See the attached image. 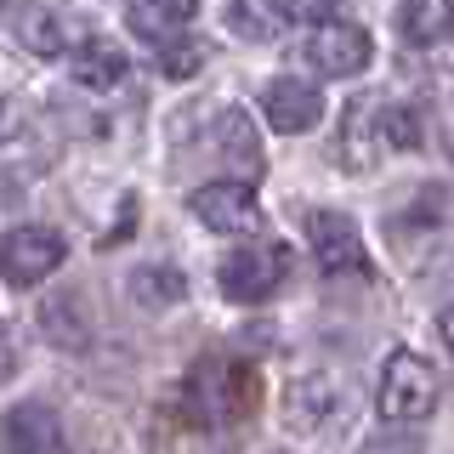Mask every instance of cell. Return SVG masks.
<instances>
[{
  "instance_id": "obj_16",
  "label": "cell",
  "mask_w": 454,
  "mask_h": 454,
  "mask_svg": "<svg viewBox=\"0 0 454 454\" xmlns=\"http://www.w3.org/2000/svg\"><path fill=\"white\" fill-rule=\"evenodd\" d=\"M40 330H46L51 347H68V352H80L85 340H91V330H85V318H80V301H74V295H57V301L40 307Z\"/></svg>"
},
{
  "instance_id": "obj_19",
  "label": "cell",
  "mask_w": 454,
  "mask_h": 454,
  "mask_svg": "<svg viewBox=\"0 0 454 454\" xmlns=\"http://www.w3.org/2000/svg\"><path fill=\"white\" fill-rule=\"evenodd\" d=\"M380 137H387L392 148H415L420 142V114L415 108H387L380 114Z\"/></svg>"
},
{
  "instance_id": "obj_9",
  "label": "cell",
  "mask_w": 454,
  "mask_h": 454,
  "mask_svg": "<svg viewBox=\"0 0 454 454\" xmlns=\"http://www.w3.org/2000/svg\"><path fill=\"white\" fill-rule=\"evenodd\" d=\"M205 153H210V160H222V165H233L239 176H255V170H262L255 125H250L239 108H222L216 120H210V131H205Z\"/></svg>"
},
{
  "instance_id": "obj_12",
  "label": "cell",
  "mask_w": 454,
  "mask_h": 454,
  "mask_svg": "<svg viewBox=\"0 0 454 454\" xmlns=\"http://www.w3.org/2000/svg\"><path fill=\"white\" fill-rule=\"evenodd\" d=\"M68 74H74L85 91H114L125 80V51L108 46V40H85V46L68 51Z\"/></svg>"
},
{
  "instance_id": "obj_6",
  "label": "cell",
  "mask_w": 454,
  "mask_h": 454,
  "mask_svg": "<svg viewBox=\"0 0 454 454\" xmlns=\"http://www.w3.org/2000/svg\"><path fill=\"white\" fill-rule=\"evenodd\" d=\"M307 239H312V255H318L324 273H369V250H364L352 216H340V210H312Z\"/></svg>"
},
{
  "instance_id": "obj_20",
  "label": "cell",
  "mask_w": 454,
  "mask_h": 454,
  "mask_svg": "<svg viewBox=\"0 0 454 454\" xmlns=\"http://www.w3.org/2000/svg\"><path fill=\"white\" fill-rule=\"evenodd\" d=\"M23 199V176L18 170H0V205H18Z\"/></svg>"
},
{
  "instance_id": "obj_1",
  "label": "cell",
  "mask_w": 454,
  "mask_h": 454,
  "mask_svg": "<svg viewBox=\"0 0 454 454\" xmlns=\"http://www.w3.org/2000/svg\"><path fill=\"white\" fill-rule=\"evenodd\" d=\"M255 403H262V380L245 364L227 358H199L182 380V420L188 426H233L250 420Z\"/></svg>"
},
{
  "instance_id": "obj_22",
  "label": "cell",
  "mask_w": 454,
  "mask_h": 454,
  "mask_svg": "<svg viewBox=\"0 0 454 454\" xmlns=\"http://www.w3.org/2000/svg\"><path fill=\"white\" fill-rule=\"evenodd\" d=\"M0 125H6V108H0Z\"/></svg>"
},
{
  "instance_id": "obj_14",
  "label": "cell",
  "mask_w": 454,
  "mask_h": 454,
  "mask_svg": "<svg viewBox=\"0 0 454 454\" xmlns=\"http://www.w3.org/2000/svg\"><path fill=\"white\" fill-rule=\"evenodd\" d=\"M12 35H18V46L35 51V57L63 51V23L51 18V6H18L12 12Z\"/></svg>"
},
{
  "instance_id": "obj_10",
  "label": "cell",
  "mask_w": 454,
  "mask_h": 454,
  "mask_svg": "<svg viewBox=\"0 0 454 454\" xmlns=\"http://www.w3.org/2000/svg\"><path fill=\"white\" fill-rule=\"evenodd\" d=\"M0 443L18 454H51V449H63V426H57L46 403H18L0 420Z\"/></svg>"
},
{
  "instance_id": "obj_17",
  "label": "cell",
  "mask_w": 454,
  "mask_h": 454,
  "mask_svg": "<svg viewBox=\"0 0 454 454\" xmlns=\"http://www.w3.org/2000/svg\"><path fill=\"white\" fill-rule=\"evenodd\" d=\"M182 295H188V278L176 267H142L131 278V301H142V307H176Z\"/></svg>"
},
{
  "instance_id": "obj_3",
  "label": "cell",
  "mask_w": 454,
  "mask_h": 454,
  "mask_svg": "<svg viewBox=\"0 0 454 454\" xmlns=\"http://www.w3.org/2000/svg\"><path fill=\"white\" fill-rule=\"evenodd\" d=\"M284 273H290V255H284V245H239L222 255L216 278H222V295L227 301H245V307H262L267 295H278Z\"/></svg>"
},
{
  "instance_id": "obj_2",
  "label": "cell",
  "mask_w": 454,
  "mask_h": 454,
  "mask_svg": "<svg viewBox=\"0 0 454 454\" xmlns=\"http://www.w3.org/2000/svg\"><path fill=\"white\" fill-rule=\"evenodd\" d=\"M437 397H443V375H437L426 358L415 352H392L387 369H380V387H375V409L387 420H426L437 409Z\"/></svg>"
},
{
  "instance_id": "obj_7",
  "label": "cell",
  "mask_w": 454,
  "mask_h": 454,
  "mask_svg": "<svg viewBox=\"0 0 454 454\" xmlns=\"http://www.w3.org/2000/svg\"><path fill=\"white\" fill-rule=\"evenodd\" d=\"M262 108H267V125H273V131H284V137H301V131H312V125L324 120V97H318V85L290 80V74L267 80Z\"/></svg>"
},
{
  "instance_id": "obj_11",
  "label": "cell",
  "mask_w": 454,
  "mask_h": 454,
  "mask_svg": "<svg viewBox=\"0 0 454 454\" xmlns=\"http://www.w3.org/2000/svg\"><path fill=\"white\" fill-rule=\"evenodd\" d=\"M295 0H233L227 6V28H233L239 40H278V35H290L295 28Z\"/></svg>"
},
{
  "instance_id": "obj_18",
  "label": "cell",
  "mask_w": 454,
  "mask_h": 454,
  "mask_svg": "<svg viewBox=\"0 0 454 454\" xmlns=\"http://www.w3.org/2000/svg\"><path fill=\"white\" fill-rule=\"evenodd\" d=\"M160 68H165L170 80H188V74H199V68H205V40H176V35H170V40H165Z\"/></svg>"
},
{
  "instance_id": "obj_8",
  "label": "cell",
  "mask_w": 454,
  "mask_h": 454,
  "mask_svg": "<svg viewBox=\"0 0 454 454\" xmlns=\"http://www.w3.org/2000/svg\"><path fill=\"white\" fill-rule=\"evenodd\" d=\"M188 210L210 227V233H245L255 222V193L245 188V176L239 182H210V188H199L188 199Z\"/></svg>"
},
{
  "instance_id": "obj_13",
  "label": "cell",
  "mask_w": 454,
  "mask_h": 454,
  "mask_svg": "<svg viewBox=\"0 0 454 454\" xmlns=\"http://www.w3.org/2000/svg\"><path fill=\"white\" fill-rule=\"evenodd\" d=\"M193 12H199V0H137L131 28L148 35V40H170V35H182V28L193 23Z\"/></svg>"
},
{
  "instance_id": "obj_5",
  "label": "cell",
  "mask_w": 454,
  "mask_h": 454,
  "mask_svg": "<svg viewBox=\"0 0 454 454\" xmlns=\"http://www.w3.org/2000/svg\"><path fill=\"white\" fill-rule=\"evenodd\" d=\"M369 28H358V23H347V18H330V23H318L307 35V46H301V57L318 74H330V80H347V74H358V68H369Z\"/></svg>"
},
{
  "instance_id": "obj_4",
  "label": "cell",
  "mask_w": 454,
  "mask_h": 454,
  "mask_svg": "<svg viewBox=\"0 0 454 454\" xmlns=\"http://www.w3.org/2000/svg\"><path fill=\"white\" fill-rule=\"evenodd\" d=\"M63 233H51V227H12L6 239H0V278L18 284V290H28V284L51 278L57 267H63Z\"/></svg>"
},
{
  "instance_id": "obj_15",
  "label": "cell",
  "mask_w": 454,
  "mask_h": 454,
  "mask_svg": "<svg viewBox=\"0 0 454 454\" xmlns=\"http://www.w3.org/2000/svg\"><path fill=\"white\" fill-rule=\"evenodd\" d=\"M397 28L415 46H443L449 40V0H403L397 6Z\"/></svg>"
},
{
  "instance_id": "obj_21",
  "label": "cell",
  "mask_w": 454,
  "mask_h": 454,
  "mask_svg": "<svg viewBox=\"0 0 454 454\" xmlns=\"http://www.w3.org/2000/svg\"><path fill=\"white\" fill-rule=\"evenodd\" d=\"M0 375H12V335L0 330Z\"/></svg>"
}]
</instances>
